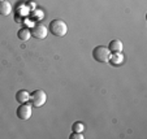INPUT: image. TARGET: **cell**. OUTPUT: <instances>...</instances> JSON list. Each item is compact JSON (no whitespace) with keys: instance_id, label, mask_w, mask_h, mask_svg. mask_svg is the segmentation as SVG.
Listing matches in <instances>:
<instances>
[{"instance_id":"obj_1","label":"cell","mask_w":147,"mask_h":139,"mask_svg":"<svg viewBox=\"0 0 147 139\" xmlns=\"http://www.w3.org/2000/svg\"><path fill=\"white\" fill-rule=\"evenodd\" d=\"M50 31L56 36H64L68 33V26L61 19H53L50 22Z\"/></svg>"},{"instance_id":"obj_2","label":"cell","mask_w":147,"mask_h":139,"mask_svg":"<svg viewBox=\"0 0 147 139\" xmlns=\"http://www.w3.org/2000/svg\"><path fill=\"white\" fill-rule=\"evenodd\" d=\"M109 56L111 52L107 47L104 46H98L92 50V57L96 60L98 62H108L109 61Z\"/></svg>"},{"instance_id":"obj_3","label":"cell","mask_w":147,"mask_h":139,"mask_svg":"<svg viewBox=\"0 0 147 139\" xmlns=\"http://www.w3.org/2000/svg\"><path fill=\"white\" fill-rule=\"evenodd\" d=\"M30 100H31V105L35 107V108H39L47 100V95L43 90H35L33 94L30 95Z\"/></svg>"},{"instance_id":"obj_4","label":"cell","mask_w":147,"mask_h":139,"mask_svg":"<svg viewBox=\"0 0 147 139\" xmlns=\"http://www.w3.org/2000/svg\"><path fill=\"white\" fill-rule=\"evenodd\" d=\"M31 114H33V105L31 104L22 103L17 108V117L20 120H29Z\"/></svg>"},{"instance_id":"obj_5","label":"cell","mask_w":147,"mask_h":139,"mask_svg":"<svg viewBox=\"0 0 147 139\" xmlns=\"http://www.w3.org/2000/svg\"><path fill=\"white\" fill-rule=\"evenodd\" d=\"M47 34L48 31L43 24H35L33 26V29H31V35L36 39H45L47 36Z\"/></svg>"},{"instance_id":"obj_6","label":"cell","mask_w":147,"mask_h":139,"mask_svg":"<svg viewBox=\"0 0 147 139\" xmlns=\"http://www.w3.org/2000/svg\"><path fill=\"white\" fill-rule=\"evenodd\" d=\"M107 48L109 50V52H113V53L121 52L122 51V42L120 40V39H113V40L109 42V44H108Z\"/></svg>"},{"instance_id":"obj_7","label":"cell","mask_w":147,"mask_h":139,"mask_svg":"<svg viewBox=\"0 0 147 139\" xmlns=\"http://www.w3.org/2000/svg\"><path fill=\"white\" fill-rule=\"evenodd\" d=\"M16 100L18 101L20 104L28 103V101L30 100V94H29L26 90H20V91L16 94Z\"/></svg>"},{"instance_id":"obj_8","label":"cell","mask_w":147,"mask_h":139,"mask_svg":"<svg viewBox=\"0 0 147 139\" xmlns=\"http://www.w3.org/2000/svg\"><path fill=\"white\" fill-rule=\"evenodd\" d=\"M12 12V5L9 1L4 0V1H0V14L1 16H8Z\"/></svg>"},{"instance_id":"obj_9","label":"cell","mask_w":147,"mask_h":139,"mask_svg":"<svg viewBox=\"0 0 147 139\" xmlns=\"http://www.w3.org/2000/svg\"><path fill=\"white\" fill-rule=\"evenodd\" d=\"M17 36H18L20 40H22V42H28L29 39H30V36H31V30H29V29H26V28L20 29L18 33H17Z\"/></svg>"},{"instance_id":"obj_10","label":"cell","mask_w":147,"mask_h":139,"mask_svg":"<svg viewBox=\"0 0 147 139\" xmlns=\"http://www.w3.org/2000/svg\"><path fill=\"white\" fill-rule=\"evenodd\" d=\"M109 61H111L112 65H121L124 62V55L121 52L113 53V55L109 56Z\"/></svg>"},{"instance_id":"obj_11","label":"cell","mask_w":147,"mask_h":139,"mask_svg":"<svg viewBox=\"0 0 147 139\" xmlns=\"http://www.w3.org/2000/svg\"><path fill=\"white\" fill-rule=\"evenodd\" d=\"M83 129H85V125L82 122H74L73 124V131L76 133H82Z\"/></svg>"},{"instance_id":"obj_12","label":"cell","mask_w":147,"mask_h":139,"mask_svg":"<svg viewBox=\"0 0 147 139\" xmlns=\"http://www.w3.org/2000/svg\"><path fill=\"white\" fill-rule=\"evenodd\" d=\"M85 136L82 135L81 133H76V131H73L72 135H69V139H83Z\"/></svg>"},{"instance_id":"obj_13","label":"cell","mask_w":147,"mask_h":139,"mask_svg":"<svg viewBox=\"0 0 147 139\" xmlns=\"http://www.w3.org/2000/svg\"><path fill=\"white\" fill-rule=\"evenodd\" d=\"M0 1H4V0H0Z\"/></svg>"}]
</instances>
